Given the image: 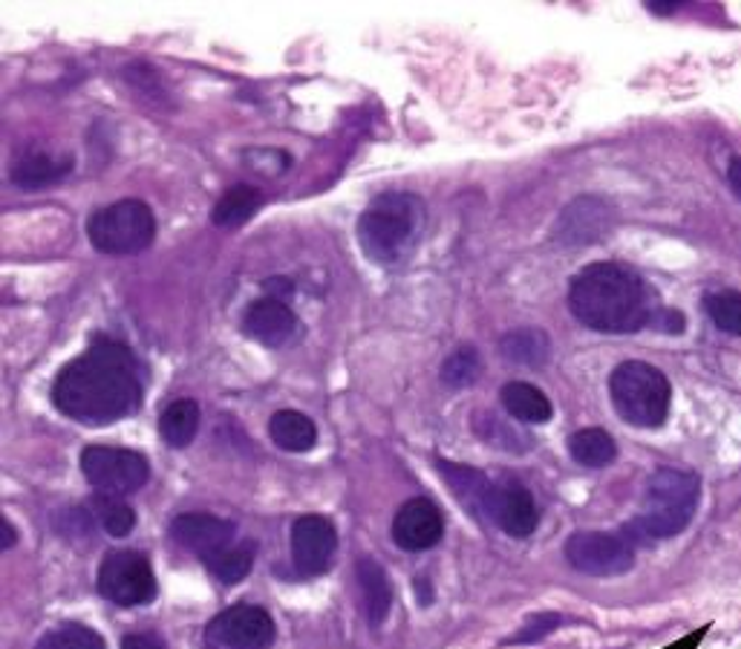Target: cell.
Masks as SVG:
<instances>
[{"mask_svg": "<svg viewBox=\"0 0 741 649\" xmlns=\"http://www.w3.org/2000/svg\"><path fill=\"white\" fill-rule=\"evenodd\" d=\"M142 402V364L119 340L99 338L81 358L58 372L53 404L81 425H113Z\"/></svg>", "mask_w": 741, "mask_h": 649, "instance_id": "obj_1", "label": "cell"}, {"mask_svg": "<svg viewBox=\"0 0 741 649\" xmlns=\"http://www.w3.org/2000/svg\"><path fill=\"white\" fill-rule=\"evenodd\" d=\"M568 306L580 324L606 335L638 333L661 315L652 286L621 263H592L577 271Z\"/></svg>", "mask_w": 741, "mask_h": 649, "instance_id": "obj_2", "label": "cell"}, {"mask_svg": "<svg viewBox=\"0 0 741 649\" xmlns=\"http://www.w3.org/2000/svg\"><path fill=\"white\" fill-rule=\"evenodd\" d=\"M425 199L407 190H386L367 206L358 220V243L379 266H398L425 237Z\"/></svg>", "mask_w": 741, "mask_h": 649, "instance_id": "obj_3", "label": "cell"}, {"mask_svg": "<svg viewBox=\"0 0 741 649\" xmlns=\"http://www.w3.org/2000/svg\"><path fill=\"white\" fill-rule=\"evenodd\" d=\"M698 499H702V483L695 474L679 467L655 471L647 483V511L623 529V537L629 540L632 546L679 537L695 517Z\"/></svg>", "mask_w": 741, "mask_h": 649, "instance_id": "obj_4", "label": "cell"}, {"mask_svg": "<svg viewBox=\"0 0 741 649\" xmlns=\"http://www.w3.org/2000/svg\"><path fill=\"white\" fill-rule=\"evenodd\" d=\"M609 393L617 416L632 428H661L670 416L672 387L658 367L623 361L609 379Z\"/></svg>", "mask_w": 741, "mask_h": 649, "instance_id": "obj_5", "label": "cell"}, {"mask_svg": "<svg viewBox=\"0 0 741 649\" xmlns=\"http://www.w3.org/2000/svg\"><path fill=\"white\" fill-rule=\"evenodd\" d=\"M88 237L95 252L127 257V254L144 252L153 243L157 220H153V211L139 199H121L90 217Z\"/></svg>", "mask_w": 741, "mask_h": 649, "instance_id": "obj_6", "label": "cell"}, {"mask_svg": "<svg viewBox=\"0 0 741 649\" xmlns=\"http://www.w3.org/2000/svg\"><path fill=\"white\" fill-rule=\"evenodd\" d=\"M95 589L104 601L116 603V606H144V603H150L157 598V578H153L148 555L134 552V548L111 552L99 566Z\"/></svg>", "mask_w": 741, "mask_h": 649, "instance_id": "obj_7", "label": "cell"}, {"mask_svg": "<svg viewBox=\"0 0 741 649\" xmlns=\"http://www.w3.org/2000/svg\"><path fill=\"white\" fill-rule=\"evenodd\" d=\"M81 471L88 483L99 488V494L125 497L150 479V465L142 453L127 451V448H111V444H90L81 453Z\"/></svg>", "mask_w": 741, "mask_h": 649, "instance_id": "obj_8", "label": "cell"}, {"mask_svg": "<svg viewBox=\"0 0 741 649\" xmlns=\"http://www.w3.org/2000/svg\"><path fill=\"white\" fill-rule=\"evenodd\" d=\"M566 560L589 578H617L635 566V546L623 534L577 531L566 540Z\"/></svg>", "mask_w": 741, "mask_h": 649, "instance_id": "obj_9", "label": "cell"}, {"mask_svg": "<svg viewBox=\"0 0 741 649\" xmlns=\"http://www.w3.org/2000/svg\"><path fill=\"white\" fill-rule=\"evenodd\" d=\"M208 649H268L275 644V621L252 603L220 612L206 629Z\"/></svg>", "mask_w": 741, "mask_h": 649, "instance_id": "obj_10", "label": "cell"}, {"mask_svg": "<svg viewBox=\"0 0 741 649\" xmlns=\"http://www.w3.org/2000/svg\"><path fill=\"white\" fill-rule=\"evenodd\" d=\"M482 517L505 531L508 537L517 540L531 537L540 523L534 497L529 488H522L513 479H499V483L488 485V494L482 499Z\"/></svg>", "mask_w": 741, "mask_h": 649, "instance_id": "obj_11", "label": "cell"}, {"mask_svg": "<svg viewBox=\"0 0 741 649\" xmlns=\"http://www.w3.org/2000/svg\"><path fill=\"white\" fill-rule=\"evenodd\" d=\"M615 229V211L606 199L580 197L568 202L554 222V240L560 246H592Z\"/></svg>", "mask_w": 741, "mask_h": 649, "instance_id": "obj_12", "label": "cell"}, {"mask_svg": "<svg viewBox=\"0 0 741 649\" xmlns=\"http://www.w3.org/2000/svg\"><path fill=\"white\" fill-rule=\"evenodd\" d=\"M338 548V531L332 520L321 514H306L292 525V560L300 575H324L329 571Z\"/></svg>", "mask_w": 741, "mask_h": 649, "instance_id": "obj_13", "label": "cell"}, {"mask_svg": "<svg viewBox=\"0 0 741 649\" xmlns=\"http://www.w3.org/2000/svg\"><path fill=\"white\" fill-rule=\"evenodd\" d=\"M444 534V517L436 502L425 497L407 499L393 520L395 546L404 552H427Z\"/></svg>", "mask_w": 741, "mask_h": 649, "instance_id": "obj_14", "label": "cell"}, {"mask_svg": "<svg viewBox=\"0 0 741 649\" xmlns=\"http://www.w3.org/2000/svg\"><path fill=\"white\" fill-rule=\"evenodd\" d=\"M171 537L185 552H194L202 560L220 555L238 537V525L217 514H180L171 523Z\"/></svg>", "mask_w": 741, "mask_h": 649, "instance_id": "obj_15", "label": "cell"}, {"mask_svg": "<svg viewBox=\"0 0 741 649\" xmlns=\"http://www.w3.org/2000/svg\"><path fill=\"white\" fill-rule=\"evenodd\" d=\"M243 329L248 338H254L263 347L280 349L286 344H292L300 329V321L286 301L263 298V301H254L248 306L243 317Z\"/></svg>", "mask_w": 741, "mask_h": 649, "instance_id": "obj_16", "label": "cell"}, {"mask_svg": "<svg viewBox=\"0 0 741 649\" xmlns=\"http://www.w3.org/2000/svg\"><path fill=\"white\" fill-rule=\"evenodd\" d=\"M356 580L367 618H370L372 626H381L386 615H390V610H393V583L386 578L384 566L372 560V557H361L356 566Z\"/></svg>", "mask_w": 741, "mask_h": 649, "instance_id": "obj_17", "label": "cell"}, {"mask_svg": "<svg viewBox=\"0 0 741 649\" xmlns=\"http://www.w3.org/2000/svg\"><path fill=\"white\" fill-rule=\"evenodd\" d=\"M268 436H271V442H275L280 451L306 453L315 448L317 428L306 413L280 410L271 416V421H268Z\"/></svg>", "mask_w": 741, "mask_h": 649, "instance_id": "obj_18", "label": "cell"}, {"mask_svg": "<svg viewBox=\"0 0 741 649\" xmlns=\"http://www.w3.org/2000/svg\"><path fill=\"white\" fill-rule=\"evenodd\" d=\"M502 407L508 416L525 425H545L552 419V402L543 390L529 384V381H511L502 387Z\"/></svg>", "mask_w": 741, "mask_h": 649, "instance_id": "obj_19", "label": "cell"}, {"mask_svg": "<svg viewBox=\"0 0 741 649\" xmlns=\"http://www.w3.org/2000/svg\"><path fill=\"white\" fill-rule=\"evenodd\" d=\"M72 171V159L49 157V153H30L12 167V183L24 190H40L58 183Z\"/></svg>", "mask_w": 741, "mask_h": 649, "instance_id": "obj_20", "label": "cell"}, {"mask_svg": "<svg viewBox=\"0 0 741 649\" xmlns=\"http://www.w3.org/2000/svg\"><path fill=\"white\" fill-rule=\"evenodd\" d=\"M199 430V404L194 398H176L159 416V436L171 448H188L197 439Z\"/></svg>", "mask_w": 741, "mask_h": 649, "instance_id": "obj_21", "label": "cell"}, {"mask_svg": "<svg viewBox=\"0 0 741 649\" xmlns=\"http://www.w3.org/2000/svg\"><path fill=\"white\" fill-rule=\"evenodd\" d=\"M263 206V194L252 185H231L211 211V222L220 229H238L243 222L252 220Z\"/></svg>", "mask_w": 741, "mask_h": 649, "instance_id": "obj_22", "label": "cell"}, {"mask_svg": "<svg viewBox=\"0 0 741 649\" xmlns=\"http://www.w3.org/2000/svg\"><path fill=\"white\" fill-rule=\"evenodd\" d=\"M499 352L502 358L522 367H540L552 356V340L543 329L536 326H525V329H513L499 340Z\"/></svg>", "mask_w": 741, "mask_h": 649, "instance_id": "obj_23", "label": "cell"}, {"mask_svg": "<svg viewBox=\"0 0 741 649\" xmlns=\"http://www.w3.org/2000/svg\"><path fill=\"white\" fill-rule=\"evenodd\" d=\"M568 453H571V460H575L577 465L606 467L615 462L617 444L606 430L583 428L577 430V433H571V439H568Z\"/></svg>", "mask_w": 741, "mask_h": 649, "instance_id": "obj_24", "label": "cell"}, {"mask_svg": "<svg viewBox=\"0 0 741 649\" xmlns=\"http://www.w3.org/2000/svg\"><path fill=\"white\" fill-rule=\"evenodd\" d=\"M439 471H442L450 488H453V494L462 499V506L471 508L474 514H482V499H485L490 485L488 476L476 471V467L453 465V462H439Z\"/></svg>", "mask_w": 741, "mask_h": 649, "instance_id": "obj_25", "label": "cell"}, {"mask_svg": "<svg viewBox=\"0 0 741 649\" xmlns=\"http://www.w3.org/2000/svg\"><path fill=\"white\" fill-rule=\"evenodd\" d=\"M254 555H257V546L245 540V543H238V546L222 548L220 555L208 557L206 566L213 578L220 580V583L234 587V583L248 578V571H252V566H254Z\"/></svg>", "mask_w": 741, "mask_h": 649, "instance_id": "obj_26", "label": "cell"}, {"mask_svg": "<svg viewBox=\"0 0 741 649\" xmlns=\"http://www.w3.org/2000/svg\"><path fill=\"white\" fill-rule=\"evenodd\" d=\"M90 508H93V520L102 525L111 537L121 540L127 537L136 525L134 508L127 506L121 497H111V494H99V497L90 499Z\"/></svg>", "mask_w": 741, "mask_h": 649, "instance_id": "obj_27", "label": "cell"}, {"mask_svg": "<svg viewBox=\"0 0 741 649\" xmlns=\"http://www.w3.org/2000/svg\"><path fill=\"white\" fill-rule=\"evenodd\" d=\"M704 312L727 335H741V292H713L704 298Z\"/></svg>", "mask_w": 741, "mask_h": 649, "instance_id": "obj_28", "label": "cell"}, {"mask_svg": "<svg viewBox=\"0 0 741 649\" xmlns=\"http://www.w3.org/2000/svg\"><path fill=\"white\" fill-rule=\"evenodd\" d=\"M35 649H104L102 635L93 633L90 626L61 624L49 629Z\"/></svg>", "mask_w": 741, "mask_h": 649, "instance_id": "obj_29", "label": "cell"}, {"mask_svg": "<svg viewBox=\"0 0 741 649\" xmlns=\"http://www.w3.org/2000/svg\"><path fill=\"white\" fill-rule=\"evenodd\" d=\"M479 352L474 347H459L453 349L442 364V381L448 387H471L479 379Z\"/></svg>", "mask_w": 741, "mask_h": 649, "instance_id": "obj_30", "label": "cell"}, {"mask_svg": "<svg viewBox=\"0 0 741 649\" xmlns=\"http://www.w3.org/2000/svg\"><path fill=\"white\" fill-rule=\"evenodd\" d=\"M479 421L488 425V430H479V436L488 439L490 444H499L505 451H525V448H531V439L520 436V430L505 428L502 419H497V416H479Z\"/></svg>", "mask_w": 741, "mask_h": 649, "instance_id": "obj_31", "label": "cell"}, {"mask_svg": "<svg viewBox=\"0 0 741 649\" xmlns=\"http://www.w3.org/2000/svg\"><path fill=\"white\" fill-rule=\"evenodd\" d=\"M563 624L560 615H536V618H531L529 624L522 626L520 633L513 635L511 641L508 644H534V641H543L545 635H552L557 626Z\"/></svg>", "mask_w": 741, "mask_h": 649, "instance_id": "obj_32", "label": "cell"}, {"mask_svg": "<svg viewBox=\"0 0 741 649\" xmlns=\"http://www.w3.org/2000/svg\"><path fill=\"white\" fill-rule=\"evenodd\" d=\"M121 649H165V644L159 641L157 635L136 633V635H127L125 641H121Z\"/></svg>", "mask_w": 741, "mask_h": 649, "instance_id": "obj_33", "label": "cell"}, {"mask_svg": "<svg viewBox=\"0 0 741 649\" xmlns=\"http://www.w3.org/2000/svg\"><path fill=\"white\" fill-rule=\"evenodd\" d=\"M266 289L271 292L268 298H275V301H286V298L292 294V283H289L286 278H268Z\"/></svg>", "mask_w": 741, "mask_h": 649, "instance_id": "obj_34", "label": "cell"}, {"mask_svg": "<svg viewBox=\"0 0 741 649\" xmlns=\"http://www.w3.org/2000/svg\"><path fill=\"white\" fill-rule=\"evenodd\" d=\"M15 543H18L15 529H12V523H9L7 517H0V548L7 552V548H12Z\"/></svg>", "mask_w": 741, "mask_h": 649, "instance_id": "obj_35", "label": "cell"}, {"mask_svg": "<svg viewBox=\"0 0 741 649\" xmlns=\"http://www.w3.org/2000/svg\"><path fill=\"white\" fill-rule=\"evenodd\" d=\"M730 185H733L736 197H741V157L730 162Z\"/></svg>", "mask_w": 741, "mask_h": 649, "instance_id": "obj_36", "label": "cell"}]
</instances>
